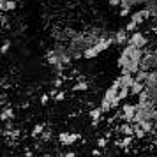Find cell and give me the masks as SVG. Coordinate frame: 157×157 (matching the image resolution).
<instances>
[{
  "label": "cell",
  "instance_id": "6",
  "mask_svg": "<svg viewBox=\"0 0 157 157\" xmlns=\"http://www.w3.org/2000/svg\"><path fill=\"white\" fill-rule=\"evenodd\" d=\"M115 44H127L129 43V36H127V30L120 29L118 32H115Z\"/></svg>",
  "mask_w": 157,
  "mask_h": 157
},
{
  "label": "cell",
  "instance_id": "9",
  "mask_svg": "<svg viewBox=\"0 0 157 157\" xmlns=\"http://www.w3.org/2000/svg\"><path fill=\"white\" fill-rule=\"evenodd\" d=\"M143 90H145V83L134 78L132 85H131V95H140V94H141Z\"/></svg>",
  "mask_w": 157,
  "mask_h": 157
},
{
  "label": "cell",
  "instance_id": "13",
  "mask_svg": "<svg viewBox=\"0 0 157 157\" xmlns=\"http://www.w3.org/2000/svg\"><path fill=\"white\" fill-rule=\"evenodd\" d=\"M88 88V83H86L85 79H81V81H78L76 85L72 86V90H76V92H83V90H86Z\"/></svg>",
  "mask_w": 157,
  "mask_h": 157
},
{
  "label": "cell",
  "instance_id": "8",
  "mask_svg": "<svg viewBox=\"0 0 157 157\" xmlns=\"http://www.w3.org/2000/svg\"><path fill=\"white\" fill-rule=\"evenodd\" d=\"M118 132H122L124 136H134V124L132 122H125L118 127Z\"/></svg>",
  "mask_w": 157,
  "mask_h": 157
},
{
  "label": "cell",
  "instance_id": "19",
  "mask_svg": "<svg viewBox=\"0 0 157 157\" xmlns=\"http://www.w3.org/2000/svg\"><path fill=\"white\" fill-rule=\"evenodd\" d=\"M48 99H50V95H46V94H44L43 97H41V101H43V104H46V102H48Z\"/></svg>",
  "mask_w": 157,
  "mask_h": 157
},
{
  "label": "cell",
  "instance_id": "1",
  "mask_svg": "<svg viewBox=\"0 0 157 157\" xmlns=\"http://www.w3.org/2000/svg\"><path fill=\"white\" fill-rule=\"evenodd\" d=\"M143 53H145V50L136 48L132 44L124 46L120 57H118V67H120V71H129V72H132V74H136V72L140 71Z\"/></svg>",
  "mask_w": 157,
  "mask_h": 157
},
{
  "label": "cell",
  "instance_id": "5",
  "mask_svg": "<svg viewBox=\"0 0 157 157\" xmlns=\"http://www.w3.org/2000/svg\"><path fill=\"white\" fill-rule=\"evenodd\" d=\"M145 92H147L150 101L157 102V81L155 83H145Z\"/></svg>",
  "mask_w": 157,
  "mask_h": 157
},
{
  "label": "cell",
  "instance_id": "22",
  "mask_svg": "<svg viewBox=\"0 0 157 157\" xmlns=\"http://www.w3.org/2000/svg\"><path fill=\"white\" fill-rule=\"evenodd\" d=\"M154 127H155V131H157V117L154 118Z\"/></svg>",
  "mask_w": 157,
  "mask_h": 157
},
{
  "label": "cell",
  "instance_id": "16",
  "mask_svg": "<svg viewBox=\"0 0 157 157\" xmlns=\"http://www.w3.org/2000/svg\"><path fill=\"white\" fill-rule=\"evenodd\" d=\"M97 145H99V148H104L108 145V140L106 138H99V140H97Z\"/></svg>",
  "mask_w": 157,
  "mask_h": 157
},
{
  "label": "cell",
  "instance_id": "7",
  "mask_svg": "<svg viewBox=\"0 0 157 157\" xmlns=\"http://www.w3.org/2000/svg\"><path fill=\"white\" fill-rule=\"evenodd\" d=\"M58 140L62 145H71L74 143L76 140H79V134H71V132H62V134L58 136Z\"/></svg>",
  "mask_w": 157,
  "mask_h": 157
},
{
  "label": "cell",
  "instance_id": "10",
  "mask_svg": "<svg viewBox=\"0 0 157 157\" xmlns=\"http://www.w3.org/2000/svg\"><path fill=\"white\" fill-rule=\"evenodd\" d=\"M104 113L102 109H101V106L99 108H94L92 111H90V118H92V125L95 127L97 124H99V120H101V115Z\"/></svg>",
  "mask_w": 157,
  "mask_h": 157
},
{
  "label": "cell",
  "instance_id": "20",
  "mask_svg": "<svg viewBox=\"0 0 157 157\" xmlns=\"http://www.w3.org/2000/svg\"><path fill=\"white\" fill-rule=\"evenodd\" d=\"M92 155H101V148H94L92 150Z\"/></svg>",
  "mask_w": 157,
  "mask_h": 157
},
{
  "label": "cell",
  "instance_id": "15",
  "mask_svg": "<svg viewBox=\"0 0 157 157\" xmlns=\"http://www.w3.org/2000/svg\"><path fill=\"white\" fill-rule=\"evenodd\" d=\"M131 11H132V7H120V16L122 18H124V16H129Z\"/></svg>",
  "mask_w": 157,
  "mask_h": 157
},
{
  "label": "cell",
  "instance_id": "2",
  "mask_svg": "<svg viewBox=\"0 0 157 157\" xmlns=\"http://www.w3.org/2000/svg\"><path fill=\"white\" fill-rule=\"evenodd\" d=\"M127 44H132V46H136V48L145 50V48L148 46V37L145 36L141 30H136V32H132V34L129 36V43Z\"/></svg>",
  "mask_w": 157,
  "mask_h": 157
},
{
  "label": "cell",
  "instance_id": "11",
  "mask_svg": "<svg viewBox=\"0 0 157 157\" xmlns=\"http://www.w3.org/2000/svg\"><path fill=\"white\" fill-rule=\"evenodd\" d=\"M132 140H134V136H124V140H122V141H117L115 145H117V147H120V148H125V150H127L129 147H131Z\"/></svg>",
  "mask_w": 157,
  "mask_h": 157
},
{
  "label": "cell",
  "instance_id": "4",
  "mask_svg": "<svg viewBox=\"0 0 157 157\" xmlns=\"http://www.w3.org/2000/svg\"><path fill=\"white\" fill-rule=\"evenodd\" d=\"M148 18H152V14H150V9L145 6V7L141 9V11H136V13H132L131 14V20L132 21H136L138 25H141L145 20H148Z\"/></svg>",
  "mask_w": 157,
  "mask_h": 157
},
{
  "label": "cell",
  "instance_id": "18",
  "mask_svg": "<svg viewBox=\"0 0 157 157\" xmlns=\"http://www.w3.org/2000/svg\"><path fill=\"white\" fill-rule=\"evenodd\" d=\"M43 125H36V127H34V136H37V134H41V132H43Z\"/></svg>",
  "mask_w": 157,
  "mask_h": 157
},
{
  "label": "cell",
  "instance_id": "3",
  "mask_svg": "<svg viewBox=\"0 0 157 157\" xmlns=\"http://www.w3.org/2000/svg\"><path fill=\"white\" fill-rule=\"evenodd\" d=\"M134 113H136V106L134 104H124L122 106V113L118 115L122 120H125V122H132V118H134Z\"/></svg>",
  "mask_w": 157,
  "mask_h": 157
},
{
  "label": "cell",
  "instance_id": "17",
  "mask_svg": "<svg viewBox=\"0 0 157 157\" xmlns=\"http://www.w3.org/2000/svg\"><path fill=\"white\" fill-rule=\"evenodd\" d=\"M120 2L122 0H108V4H109L111 7H120Z\"/></svg>",
  "mask_w": 157,
  "mask_h": 157
},
{
  "label": "cell",
  "instance_id": "12",
  "mask_svg": "<svg viewBox=\"0 0 157 157\" xmlns=\"http://www.w3.org/2000/svg\"><path fill=\"white\" fill-rule=\"evenodd\" d=\"M134 136L141 140V138H145V136H147V131H145L140 124H134Z\"/></svg>",
  "mask_w": 157,
  "mask_h": 157
},
{
  "label": "cell",
  "instance_id": "14",
  "mask_svg": "<svg viewBox=\"0 0 157 157\" xmlns=\"http://www.w3.org/2000/svg\"><path fill=\"white\" fill-rule=\"evenodd\" d=\"M138 27H140V25H138L136 21H132V20H131V21L125 25V30H127V32H136V30H138Z\"/></svg>",
  "mask_w": 157,
  "mask_h": 157
},
{
  "label": "cell",
  "instance_id": "23",
  "mask_svg": "<svg viewBox=\"0 0 157 157\" xmlns=\"http://www.w3.org/2000/svg\"><path fill=\"white\" fill-rule=\"evenodd\" d=\"M154 34H155V36H157V27H155V29H154Z\"/></svg>",
  "mask_w": 157,
  "mask_h": 157
},
{
  "label": "cell",
  "instance_id": "21",
  "mask_svg": "<svg viewBox=\"0 0 157 157\" xmlns=\"http://www.w3.org/2000/svg\"><path fill=\"white\" fill-rule=\"evenodd\" d=\"M65 157H74V152H69V154H65Z\"/></svg>",
  "mask_w": 157,
  "mask_h": 157
}]
</instances>
